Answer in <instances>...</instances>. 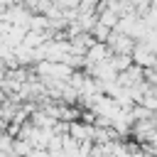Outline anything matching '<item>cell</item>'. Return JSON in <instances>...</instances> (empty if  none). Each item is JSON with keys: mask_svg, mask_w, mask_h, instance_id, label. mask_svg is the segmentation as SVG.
Segmentation results:
<instances>
[{"mask_svg": "<svg viewBox=\"0 0 157 157\" xmlns=\"http://www.w3.org/2000/svg\"><path fill=\"white\" fill-rule=\"evenodd\" d=\"M105 44H108L110 54H132L135 39H132L130 34H125V32H118V29H113V32L108 34Z\"/></svg>", "mask_w": 157, "mask_h": 157, "instance_id": "cell-1", "label": "cell"}, {"mask_svg": "<svg viewBox=\"0 0 157 157\" xmlns=\"http://www.w3.org/2000/svg\"><path fill=\"white\" fill-rule=\"evenodd\" d=\"M130 56H132V61H135L137 66H142V69L152 66L155 59H157V54H152V52H150L142 42H137V39H135V47H132V54H130Z\"/></svg>", "mask_w": 157, "mask_h": 157, "instance_id": "cell-2", "label": "cell"}, {"mask_svg": "<svg viewBox=\"0 0 157 157\" xmlns=\"http://www.w3.org/2000/svg\"><path fill=\"white\" fill-rule=\"evenodd\" d=\"M110 32H113V29H110L108 25H103V22H98V20H96V25L91 27V34H93V39H96V42H105Z\"/></svg>", "mask_w": 157, "mask_h": 157, "instance_id": "cell-3", "label": "cell"}, {"mask_svg": "<svg viewBox=\"0 0 157 157\" xmlns=\"http://www.w3.org/2000/svg\"><path fill=\"white\" fill-rule=\"evenodd\" d=\"M137 42H142L152 54H157V29H147V32H145V37H142V39H137Z\"/></svg>", "mask_w": 157, "mask_h": 157, "instance_id": "cell-4", "label": "cell"}]
</instances>
